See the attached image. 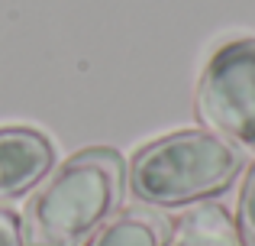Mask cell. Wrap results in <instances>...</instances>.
Returning a JSON list of instances; mask_svg holds the SVG:
<instances>
[{
    "instance_id": "6da1fadb",
    "label": "cell",
    "mask_w": 255,
    "mask_h": 246,
    "mask_svg": "<svg viewBox=\"0 0 255 246\" xmlns=\"http://www.w3.org/2000/svg\"><path fill=\"white\" fill-rule=\"evenodd\" d=\"M126 162L110 146H87L29 198L23 211L26 246H84L120 211Z\"/></svg>"
},
{
    "instance_id": "7a4b0ae2",
    "label": "cell",
    "mask_w": 255,
    "mask_h": 246,
    "mask_svg": "<svg viewBox=\"0 0 255 246\" xmlns=\"http://www.w3.org/2000/svg\"><path fill=\"white\" fill-rule=\"evenodd\" d=\"M246 152L210 130H178L139 146L129 159V191L149 208H181L223 195L243 172Z\"/></svg>"
},
{
    "instance_id": "3957f363",
    "label": "cell",
    "mask_w": 255,
    "mask_h": 246,
    "mask_svg": "<svg viewBox=\"0 0 255 246\" xmlns=\"http://www.w3.org/2000/svg\"><path fill=\"white\" fill-rule=\"evenodd\" d=\"M194 114L204 130L255 146V36L213 49L197 78Z\"/></svg>"
},
{
    "instance_id": "277c9868",
    "label": "cell",
    "mask_w": 255,
    "mask_h": 246,
    "mask_svg": "<svg viewBox=\"0 0 255 246\" xmlns=\"http://www.w3.org/2000/svg\"><path fill=\"white\" fill-rule=\"evenodd\" d=\"M55 165V146L32 126H0V201L29 191L49 178Z\"/></svg>"
},
{
    "instance_id": "5b68a950",
    "label": "cell",
    "mask_w": 255,
    "mask_h": 246,
    "mask_svg": "<svg viewBox=\"0 0 255 246\" xmlns=\"http://www.w3.org/2000/svg\"><path fill=\"white\" fill-rule=\"evenodd\" d=\"M171 217L158 208L139 204L123 214H113L87 246H168L171 243Z\"/></svg>"
},
{
    "instance_id": "8992f818",
    "label": "cell",
    "mask_w": 255,
    "mask_h": 246,
    "mask_svg": "<svg viewBox=\"0 0 255 246\" xmlns=\"http://www.w3.org/2000/svg\"><path fill=\"white\" fill-rule=\"evenodd\" d=\"M168 246H246L239 240L236 224L220 204L200 201L178 217Z\"/></svg>"
},
{
    "instance_id": "52a82bcc",
    "label": "cell",
    "mask_w": 255,
    "mask_h": 246,
    "mask_svg": "<svg viewBox=\"0 0 255 246\" xmlns=\"http://www.w3.org/2000/svg\"><path fill=\"white\" fill-rule=\"evenodd\" d=\"M236 230L239 240L246 246H255V162L249 165V175L243 182V191H239V204H236Z\"/></svg>"
},
{
    "instance_id": "ba28073f",
    "label": "cell",
    "mask_w": 255,
    "mask_h": 246,
    "mask_svg": "<svg viewBox=\"0 0 255 246\" xmlns=\"http://www.w3.org/2000/svg\"><path fill=\"white\" fill-rule=\"evenodd\" d=\"M0 246H26L23 230H19V217L10 208H0Z\"/></svg>"
}]
</instances>
